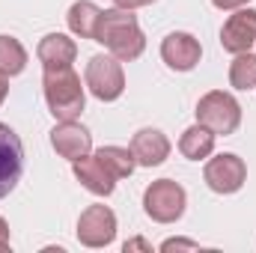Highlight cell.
Listing matches in <instances>:
<instances>
[{"label":"cell","mask_w":256,"mask_h":253,"mask_svg":"<svg viewBox=\"0 0 256 253\" xmlns=\"http://www.w3.org/2000/svg\"><path fill=\"white\" fill-rule=\"evenodd\" d=\"M96 42H102L120 63H131L146 51V36L137 24V15L122 6L102 12L96 27Z\"/></svg>","instance_id":"1"},{"label":"cell","mask_w":256,"mask_h":253,"mask_svg":"<svg viewBox=\"0 0 256 253\" xmlns=\"http://www.w3.org/2000/svg\"><path fill=\"white\" fill-rule=\"evenodd\" d=\"M42 90H45V102H48V110L54 114V120H78L80 110H84V86H80V78L74 74L72 66L66 68H45L42 74Z\"/></svg>","instance_id":"2"},{"label":"cell","mask_w":256,"mask_h":253,"mask_svg":"<svg viewBox=\"0 0 256 253\" xmlns=\"http://www.w3.org/2000/svg\"><path fill=\"white\" fill-rule=\"evenodd\" d=\"M196 122L206 126L208 131H214V134H224V137L236 134L238 126H242V104L230 92L212 90L196 104Z\"/></svg>","instance_id":"3"},{"label":"cell","mask_w":256,"mask_h":253,"mask_svg":"<svg viewBox=\"0 0 256 253\" xmlns=\"http://www.w3.org/2000/svg\"><path fill=\"white\" fill-rule=\"evenodd\" d=\"M185 202H188L185 188L173 179H158L143 194V208L158 224H176L185 214Z\"/></svg>","instance_id":"4"},{"label":"cell","mask_w":256,"mask_h":253,"mask_svg":"<svg viewBox=\"0 0 256 253\" xmlns=\"http://www.w3.org/2000/svg\"><path fill=\"white\" fill-rule=\"evenodd\" d=\"M84 80H86L90 92L98 102H116L126 90V72H122V66L114 54H96L86 63Z\"/></svg>","instance_id":"5"},{"label":"cell","mask_w":256,"mask_h":253,"mask_svg":"<svg viewBox=\"0 0 256 253\" xmlns=\"http://www.w3.org/2000/svg\"><path fill=\"white\" fill-rule=\"evenodd\" d=\"M116 238V214L108 206H90L78 218V242L86 248H108Z\"/></svg>","instance_id":"6"},{"label":"cell","mask_w":256,"mask_h":253,"mask_svg":"<svg viewBox=\"0 0 256 253\" xmlns=\"http://www.w3.org/2000/svg\"><path fill=\"white\" fill-rule=\"evenodd\" d=\"M202 179H206V185L214 194H236L244 185V179H248V164L238 155L224 152V155H218V158H212L206 164Z\"/></svg>","instance_id":"7"},{"label":"cell","mask_w":256,"mask_h":253,"mask_svg":"<svg viewBox=\"0 0 256 253\" xmlns=\"http://www.w3.org/2000/svg\"><path fill=\"white\" fill-rule=\"evenodd\" d=\"M21 173H24V146H21V137L6 122H0V200L15 190Z\"/></svg>","instance_id":"8"},{"label":"cell","mask_w":256,"mask_h":253,"mask_svg":"<svg viewBox=\"0 0 256 253\" xmlns=\"http://www.w3.org/2000/svg\"><path fill=\"white\" fill-rule=\"evenodd\" d=\"M220 45L230 54H244L256 45V9H238L220 27Z\"/></svg>","instance_id":"9"},{"label":"cell","mask_w":256,"mask_h":253,"mask_svg":"<svg viewBox=\"0 0 256 253\" xmlns=\"http://www.w3.org/2000/svg\"><path fill=\"white\" fill-rule=\"evenodd\" d=\"M161 57L173 72H191L202 57L200 39H194L191 33H170L161 42Z\"/></svg>","instance_id":"10"},{"label":"cell","mask_w":256,"mask_h":253,"mask_svg":"<svg viewBox=\"0 0 256 253\" xmlns=\"http://www.w3.org/2000/svg\"><path fill=\"white\" fill-rule=\"evenodd\" d=\"M51 146L57 149V155H63L68 161H78L84 155H90L92 149V134L84 126H78L74 120H66L51 131Z\"/></svg>","instance_id":"11"},{"label":"cell","mask_w":256,"mask_h":253,"mask_svg":"<svg viewBox=\"0 0 256 253\" xmlns=\"http://www.w3.org/2000/svg\"><path fill=\"white\" fill-rule=\"evenodd\" d=\"M72 170H74V179L96 196H110L114 188H116V176L96 155H84V158L72 161Z\"/></svg>","instance_id":"12"},{"label":"cell","mask_w":256,"mask_h":253,"mask_svg":"<svg viewBox=\"0 0 256 253\" xmlns=\"http://www.w3.org/2000/svg\"><path fill=\"white\" fill-rule=\"evenodd\" d=\"M131 152H134V161L140 167H158L170 155V140L158 128H140L131 137Z\"/></svg>","instance_id":"13"},{"label":"cell","mask_w":256,"mask_h":253,"mask_svg":"<svg viewBox=\"0 0 256 253\" xmlns=\"http://www.w3.org/2000/svg\"><path fill=\"white\" fill-rule=\"evenodd\" d=\"M36 57H39V63L45 66V68H66V66L74 63L78 45H74L68 36H63V33H48V36L39 42Z\"/></svg>","instance_id":"14"},{"label":"cell","mask_w":256,"mask_h":253,"mask_svg":"<svg viewBox=\"0 0 256 253\" xmlns=\"http://www.w3.org/2000/svg\"><path fill=\"white\" fill-rule=\"evenodd\" d=\"M214 131H208L206 126H191L188 131H182V137H179V152L188 158V161H202V158H208L212 152H214Z\"/></svg>","instance_id":"15"},{"label":"cell","mask_w":256,"mask_h":253,"mask_svg":"<svg viewBox=\"0 0 256 253\" xmlns=\"http://www.w3.org/2000/svg\"><path fill=\"white\" fill-rule=\"evenodd\" d=\"M98 18H102V9L92 3V0H78L72 3L66 21H68V30L80 39H96V27H98Z\"/></svg>","instance_id":"16"},{"label":"cell","mask_w":256,"mask_h":253,"mask_svg":"<svg viewBox=\"0 0 256 253\" xmlns=\"http://www.w3.org/2000/svg\"><path fill=\"white\" fill-rule=\"evenodd\" d=\"M96 158L116 176V182L120 179H128L131 173H134V167H137V161H134V152H131V146H102L98 152H96Z\"/></svg>","instance_id":"17"},{"label":"cell","mask_w":256,"mask_h":253,"mask_svg":"<svg viewBox=\"0 0 256 253\" xmlns=\"http://www.w3.org/2000/svg\"><path fill=\"white\" fill-rule=\"evenodd\" d=\"M27 66V51L15 36H0V72L6 78L21 74Z\"/></svg>","instance_id":"18"},{"label":"cell","mask_w":256,"mask_h":253,"mask_svg":"<svg viewBox=\"0 0 256 253\" xmlns=\"http://www.w3.org/2000/svg\"><path fill=\"white\" fill-rule=\"evenodd\" d=\"M230 84L236 90H254L256 86V54H250V51L236 54V60L230 66Z\"/></svg>","instance_id":"19"},{"label":"cell","mask_w":256,"mask_h":253,"mask_svg":"<svg viewBox=\"0 0 256 253\" xmlns=\"http://www.w3.org/2000/svg\"><path fill=\"white\" fill-rule=\"evenodd\" d=\"M173 248H188V250H196L200 244H196V242H185V238H170V242H164V244H161V250H173Z\"/></svg>","instance_id":"20"},{"label":"cell","mask_w":256,"mask_h":253,"mask_svg":"<svg viewBox=\"0 0 256 253\" xmlns=\"http://www.w3.org/2000/svg\"><path fill=\"white\" fill-rule=\"evenodd\" d=\"M218 9H224V12H230V9H242V6H248L250 0H212Z\"/></svg>","instance_id":"21"},{"label":"cell","mask_w":256,"mask_h":253,"mask_svg":"<svg viewBox=\"0 0 256 253\" xmlns=\"http://www.w3.org/2000/svg\"><path fill=\"white\" fill-rule=\"evenodd\" d=\"M9 248V224L0 218V250H6Z\"/></svg>","instance_id":"22"},{"label":"cell","mask_w":256,"mask_h":253,"mask_svg":"<svg viewBox=\"0 0 256 253\" xmlns=\"http://www.w3.org/2000/svg\"><path fill=\"white\" fill-rule=\"evenodd\" d=\"M149 3H155V0H116V6H122V9H137V6H149Z\"/></svg>","instance_id":"23"},{"label":"cell","mask_w":256,"mask_h":253,"mask_svg":"<svg viewBox=\"0 0 256 253\" xmlns=\"http://www.w3.org/2000/svg\"><path fill=\"white\" fill-rule=\"evenodd\" d=\"M128 250H149V242H143V238H134V242H126V253Z\"/></svg>","instance_id":"24"},{"label":"cell","mask_w":256,"mask_h":253,"mask_svg":"<svg viewBox=\"0 0 256 253\" xmlns=\"http://www.w3.org/2000/svg\"><path fill=\"white\" fill-rule=\"evenodd\" d=\"M6 96H9V78L0 72V104L6 102Z\"/></svg>","instance_id":"25"}]
</instances>
